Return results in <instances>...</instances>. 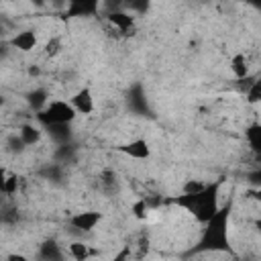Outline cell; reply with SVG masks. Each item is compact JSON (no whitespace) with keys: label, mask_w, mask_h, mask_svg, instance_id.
Listing matches in <instances>:
<instances>
[{"label":"cell","mask_w":261,"mask_h":261,"mask_svg":"<svg viewBox=\"0 0 261 261\" xmlns=\"http://www.w3.org/2000/svg\"><path fill=\"white\" fill-rule=\"evenodd\" d=\"M230 212H232V200H226L222 202L218 212L206 224H202V234L194 247L196 253H232Z\"/></svg>","instance_id":"1"},{"label":"cell","mask_w":261,"mask_h":261,"mask_svg":"<svg viewBox=\"0 0 261 261\" xmlns=\"http://www.w3.org/2000/svg\"><path fill=\"white\" fill-rule=\"evenodd\" d=\"M220 188H222V179H214V181L206 184L202 190L181 192V194L169 198V202L188 210L200 224H206L222 206L220 204Z\"/></svg>","instance_id":"2"},{"label":"cell","mask_w":261,"mask_h":261,"mask_svg":"<svg viewBox=\"0 0 261 261\" xmlns=\"http://www.w3.org/2000/svg\"><path fill=\"white\" fill-rule=\"evenodd\" d=\"M75 116L77 112L69 100H49V104L37 114L45 126H69Z\"/></svg>","instance_id":"3"},{"label":"cell","mask_w":261,"mask_h":261,"mask_svg":"<svg viewBox=\"0 0 261 261\" xmlns=\"http://www.w3.org/2000/svg\"><path fill=\"white\" fill-rule=\"evenodd\" d=\"M104 29L114 39H128L137 33V20L126 10H112L106 14Z\"/></svg>","instance_id":"4"},{"label":"cell","mask_w":261,"mask_h":261,"mask_svg":"<svg viewBox=\"0 0 261 261\" xmlns=\"http://www.w3.org/2000/svg\"><path fill=\"white\" fill-rule=\"evenodd\" d=\"M102 212L96 210H82L75 212L73 216H69V226L77 232H92L100 222H102Z\"/></svg>","instance_id":"5"},{"label":"cell","mask_w":261,"mask_h":261,"mask_svg":"<svg viewBox=\"0 0 261 261\" xmlns=\"http://www.w3.org/2000/svg\"><path fill=\"white\" fill-rule=\"evenodd\" d=\"M69 102L75 108V112L82 114V116H90L96 110V100H94V94H92V90L88 86H82L80 90H75L71 94Z\"/></svg>","instance_id":"6"},{"label":"cell","mask_w":261,"mask_h":261,"mask_svg":"<svg viewBox=\"0 0 261 261\" xmlns=\"http://www.w3.org/2000/svg\"><path fill=\"white\" fill-rule=\"evenodd\" d=\"M118 153L130 157V159H137V161H145L151 157V145L147 139H133V141H126V143H120L116 147Z\"/></svg>","instance_id":"7"},{"label":"cell","mask_w":261,"mask_h":261,"mask_svg":"<svg viewBox=\"0 0 261 261\" xmlns=\"http://www.w3.org/2000/svg\"><path fill=\"white\" fill-rule=\"evenodd\" d=\"M8 45H10L12 49H16V51L29 53V51L37 49V45H39V35H37L35 29H22V31H18L16 35L10 37Z\"/></svg>","instance_id":"8"},{"label":"cell","mask_w":261,"mask_h":261,"mask_svg":"<svg viewBox=\"0 0 261 261\" xmlns=\"http://www.w3.org/2000/svg\"><path fill=\"white\" fill-rule=\"evenodd\" d=\"M228 69L234 77V82L239 80H245L251 75V61L245 53H234L230 59H228Z\"/></svg>","instance_id":"9"},{"label":"cell","mask_w":261,"mask_h":261,"mask_svg":"<svg viewBox=\"0 0 261 261\" xmlns=\"http://www.w3.org/2000/svg\"><path fill=\"white\" fill-rule=\"evenodd\" d=\"M100 10V4L96 0H73L67 4L65 14L67 16H94Z\"/></svg>","instance_id":"10"},{"label":"cell","mask_w":261,"mask_h":261,"mask_svg":"<svg viewBox=\"0 0 261 261\" xmlns=\"http://www.w3.org/2000/svg\"><path fill=\"white\" fill-rule=\"evenodd\" d=\"M245 141L255 155L257 161H261V122H253L245 128Z\"/></svg>","instance_id":"11"},{"label":"cell","mask_w":261,"mask_h":261,"mask_svg":"<svg viewBox=\"0 0 261 261\" xmlns=\"http://www.w3.org/2000/svg\"><path fill=\"white\" fill-rule=\"evenodd\" d=\"M18 137L22 139V143H24L27 147H35V145L41 143L43 130H41L37 124H33V122H24V124L18 126Z\"/></svg>","instance_id":"12"},{"label":"cell","mask_w":261,"mask_h":261,"mask_svg":"<svg viewBox=\"0 0 261 261\" xmlns=\"http://www.w3.org/2000/svg\"><path fill=\"white\" fill-rule=\"evenodd\" d=\"M98 186H100V190H102L104 194H116V192L120 190V179H118L116 171L104 169V171H100V175H98Z\"/></svg>","instance_id":"13"},{"label":"cell","mask_w":261,"mask_h":261,"mask_svg":"<svg viewBox=\"0 0 261 261\" xmlns=\"http://www.w3.org/2000/svg\"><path fill=\"white\" fill-rule=\"evenodd\" d=\"M18 186H20V177L14 173V171H8V169H2V179H0V190L4 196H14L18 192Z\"/></svg>","instance_id":"14"},{"label":"cell","mask_w":261,"mask_h":261,"mask_svg":"<svg viewBox=\"0 0 261 261\" xmlns=\"http://www.w3.org/2000/svg\"><path fill=\"white\" fill-rule=\"evenodd\" d=\"M67 253H69V257L73 261H88L94 255V251L90 249V245L84 243V241H71L67 245Z\"/></svg>","instance_id":"15"},{"label":"cell","mask_w":261,"mask_h":261,"mask_svg":"<svg viewBox=\"0 0 261 261\" xmlns=\"http://www.w3.org/2000/svg\"><path fill=\"white\" fill-rule=\"evenodd\" d=\"M39 255L43 261H63V249L55 241H45L39 247Z\"/></svg>","instance_id":"16"},{"label":"cell","mask_w":261,"mask_h":261,"mask_svg":"<svg viewBox=\"0 0 261 261\" xmlns=\"http://www.w3.org/2000/svg\"><path fill=\"white\" fill-rule=\"evenodd\" d=\"M27 102H29V106L39 114V112L49 104V94H47L43 88H35V90H31V92L27 94Z\"/></svg>","instance_id":"17"},{"label":"cell","mask_w":261,"mask_h":261,"mask_svg":"<svg viewBox=\"0 0 261 261\" xmlns=\"http://www.w3.org/2000/svg\"><path fill=\"white\" fill-rule=\"evenodd\" d=\"M61 51H63V37H61V35L49 37V39L45 41V45H43V55L49 57V59L57 57Z\"/></svg>","instance_id":"18"},{"label":"cell","mask_w":261,"mask_h":261,"mask_svg":"<svg viewBox=\"0 0 261 261\" xmlns=\"http://www.w3.org/2000/svg\"><path fill=\"white\" fill-rule=\"evenodd\" d=\"M130 212H133V216L137 220H147V216H149V202H147V198L135 200L133 206H130Z\"/></svg>","instance_id":"19"},{"label":"cell","mask_w":261,"mask_h":261,"mask_svg":"<svg viewBox=\"0 0 261 261\" xmlns=\"http://www.w3.org/2000/svg\"><path fill=\"white\" fill-rule=\"evenodd\" d=\"M245 98L249 104H261V77H255L251 88L245 92Z\"/></svg>","instance_id":"20"},{"label":"cell","mask_w":261,"mask_h":261,"mask_svg":"<svg viewBox=\"0 0 261 261\" xmlns=\"http://www.w3.org/2000/svg\"><path fill=\"white\" fill-rule=\"evenodd\" d=\"M6 145H8V151H12V153H22L27 149V145L22 143V139L18 135H10L8 141H6Z\"/></svg>","instance_id":"21"},{"label":"cell","mask_w":261,"mask_h":261,"mask_svg":"<svg viewBox=\"0 0 261 261\" xmlns=\"http://www.w3.org/2000/svg\"><path fill=\"white\" fill-rule=\"evenodd\" d=\"M247 181L251 184V188H261V165L247 173Z\"/></svg>","instance_id":"22"},{"label":"cell","mask_w":261,"mask_h":261,"mask_svg":"<svg viewBox=\"0 0 261 261\" xmlns=\"http://www.w3.org/2000/svg\"><path fill=\"white\" fill-rule=\"evenodd\" d=\"M204 186H206L204 181H198V179H190V181H186V184H184L181 192H198V190H202Z\"/></svg>","instance_id":"23"},{"label":"cell","mask_w":261,"mask_h":261,"mask_svg":"<svg viewBox=\"0 0 261 261\" xmlns=\"http://www.w3.org/2000/svg\"><path fill=\"white\" fill-rule=\"evenodd\" d=\"M6 261H29V257L14 251V253H8V255H6Z\"/></svg>","instance_id":"24"},{"label":"cell","mask_w":261,"mask_h":261,"mask_svg":"<svg viewBox=\"0 0 261 261\" xmlns=\"http://www.w3.org/2000/svg\"><path fill=\"white\" fill-rule=\"evenodd\" d=\"M247 194H249V196H251V198L261 206V188H251Z\"/></svg>","instance_id":"25"},{"label":"cell","mask_w":261,"mask_h":261,"mask_svg":"<svg viewBox=\"0 0 261 261\" xmlns=\"http://www.w3.org/2000/svg\"><path fill=\"white\" fill-rule=\"evenodd\" d=\"M126 257H128V247H124V249L114 257V261H126Z\"/></svg>","instance_id":"26"},{"label":"cell","mask_w":261,"mask_h":261,"mask_svg":"<svg viewBox=\"0 0 261 261\" xmlns=\"http://www.w3.org/2000/svg\"><path fill=\"white\" fill-rule=\"evenodd\" d=\"M253 226H255V230H257V234L261 237V218H255V220H253Z\"/></svg>","instance_id":"27"},{"label":"cell","mask_w":261,"mask_h":261,"mask_svg":"<svg viewBox=\"0 0 261 261\" xmlns=\"http://www.w3.org/2000/svg\"><path fill=\"white\" fill-rule=\"evenodd\" d=\"M188 261H196V259H188Z\"/></svg>","instance_id":"28"},{"label":"cell","mask_w":261,"mask_h":261,"mask_svg":"<svg viewBox=\"0 0 261 261\" xmlns=\"http://www.w3.org/2000/svg\"><path fill=\"white\" fill-rule=\"evenodd\" d=\"M39 261H43V259H39Z\"/></svg>","instance_id":"29"}]
</instances>
